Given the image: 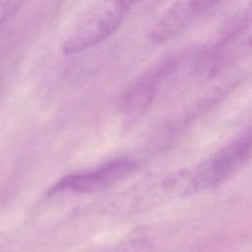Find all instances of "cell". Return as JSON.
I'll return each instance as SVG.
<instances>
[{
  "label": "cell",
  "instance_id": "cell-7",
  "mask_svg": "<svg viewBox=\"0 0 252 252\" xmlns=\"http://www.w3.org/2000/svg\"><path fill=\"white\" fill-rule=\"evenodd\" d=\"M244 17H243V20H245V21H252V1H251V3L248 5V7H247V9L245 10V12H244V15H243Z\"/></svg>",
  "mask_w": 252,
  "mask_h": 252
},
{
  "label": "cell",
  "instance_id": "cell-6",
  "mask_svg": "<svg viewBox=\"0 0 252 252\" xmlns=\"http://www.w3.org/2000/svg\"><path fill=\"white\" fill-rule=\"evenodd\" d=\"M24 0H0V27L20 9Z\"/></svg>",
  "mask_w": 252,
  "mask_h": 252
},
{
  "label": "cell",
  "instance_id": "cell-4",
  "mask_svg": "<svg viewBox=\"0 0 252 252\" xmlns=\"http://www.w3.org/2000/svg\"><path fill=\"white\" fill-rule=\"evenodd\" d=\"M135 167L136 164L128 159L109 161L93 172L64 176L54 185L52 190H73L77 192L101 190L128 176Z\"/></svg>",
  "mask_w": 252,
  "mask_h": 252
},
{
  "label": "cell",
  "instance_id": "cell-3",
  "mask_svg": "<svg viewBox=\"0 0 252 252\" xmlns=\"http://www.w3.org/2000/svg\"><path fill=\"white\" fill-rule=\"evenodd\" d=\"M219 0H176L151 31L155 41L164 42L176 36Z\"/></svg>",
  "mask_w": 252,
  "mask_h": 252
},
{
  "label": "cell",
  "instance_id": "cell-2",
  "mask_svg": "<svg viewBox=\"0 0 252 252\" xmlns=\"http://www.w3.org/2000/svg\"><path fill=\"white\" fill-rule=\"evenodd\" d=\"M252 156V130L203 161L192 173L194 191L218 185L234 174Z\"/></svg>",
  "mask_w": 252,
  "mask_h": 252
},
{
  "label": "cell",
  "instance_id": "cell-1",
  "mask_svg": "<svg viewBox=\"0 0 252 252\" xmlns=\"http://www.w3.org/2000/svg\"><path fill=\"white\" fill-rule=\"evenodd\" d=\"M128 9L116 0H103L93 8L62 45L65 54H76L96 45L120 26Z\"/></svg>",
  "mask_w": 252,
  "mask_h": 252
},
{
  "label": "cell",
  "instance_id": "cell-8",
  "mask_svg": "<svg viewBox=\"0 0 252 252\" xmlns=\"http://www.w3.org/2000/svg\"><path fill=\"white\" fill-rule=\"evenodd\" d=\"M116 1H118L120 4H122L127 9H129L133 4H135L139 0H116Z\"/></svg>",
  "mask_w": 252,
  "mask_h": 252
},
{
  "label": "cell",
  "instance_id": "cell-5",
  "mask_svg": "<svg viewBox=\"0 0 252 252\" xmlns=\"http://www.w3.org/2000/svg\"><path fill=\"white\" fill-rule=\"evenodd\" d=\"M178 60L167 57L160 60L140 77L123 96V106L129 112H141L150 106L159 84L175 69Z\"/></svg>",
  "mask_w": 252,
  "mask_h": 252
}]
</instances>
